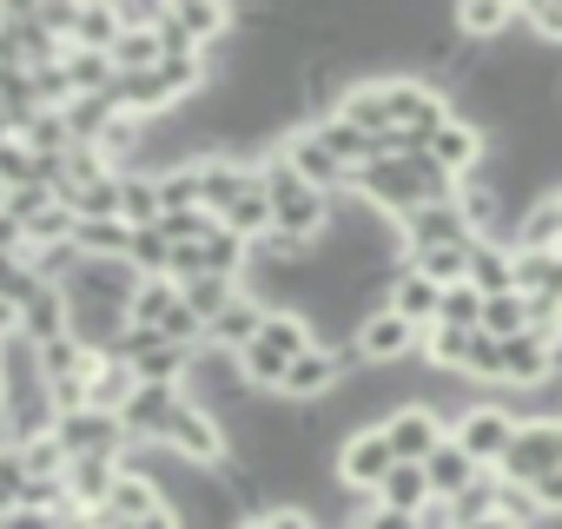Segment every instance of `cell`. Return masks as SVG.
<instances>
[{
	"label": "cell",
	"mask_w": 562,
	"mask_h": 529,
	"mask_svg": "<svg viewBox=\"0 0 562 529\" xmlns=\"http://www.w3.org/2000/svg\"><path fill=\"white\" fill-rule=\"evenodd\" d=\"M424 159H430L437 172H450V179H470V172H483V159H490V133H476L470 120H450V126L430 133Z\"/></svg>",
	"instance_id": "11"
},
{
	"label": "cell",
	"mask_w": 562,
	"mask_h": 529,
	"mask_svg": "<svg viewBox=\"0 0 562 529\" xmlns=\"http://www.w3.org/2000/svg\"><path fill=\"white\" fill-rule=\"evenodd\" d=\"M179 404H186V397H179V384H133V397H126L120 424H126V437H133V443H159Z\"/></svg>",
	"instance_id": "13"
},
{
	"label": "cell",
	"mask_w": 562,
	"mask_h": 529,
	"mask_svg": "<svg viewBox=\"0 0 562 529\" xmlns=\"http://www.w3.org/2000/svg\"><path fill=\"white\" fill-rule=\"evenodd\" d=\"M0 139H8V126H0Z\"/></svg>",
	"instance_id": "52"
},
{
	"label": "cell",
	"mask_w": 562,
	"mask_h": 529,
	"mask_svg": "<svg viewBox=\"0 0 562 529\" xmlns=\"http://www.w3.org/2000/svg\"><path fill=\"white\" fill-rule=\"evenodd\" d=\"M14 457H21V470H27L34 483H60V476H67V450H60V437H54V430L27 437V443H21Z\"/></svg>",
	"instance_id": "37"
},
{
	"label": "cell",
	"mask_w": 562,
	"mask_h": 529,
	"mask_svg": "<svg viewBox=\"0 0 562 529\" xmlns=\"http://www.w3.org/2000/svg\"><path fill=\"white\" fill-rule=\"evenodd\" d=\"M331 470H338V483L351 489V496H378V483L397 470V457H391V443H384V430H351L338 450H331Z\"/></svg>",
	"instance_id": "7"
},
{
	"label": "cell",
	"mask_w": 562,
	"mask_h": 529,
	"mask_svg": "<svg viewBox=\"0 0 562 529\" xmlns=\"http://www.w3.org/2000/svg\"><path fill=\"white\" fill-rule=\"evenodd\" d=\"M305 351H312V325H305L299 312H265L258 338L238 351V371H245V384H251V391H278L285 364H292V358H305Z\"/></svg>",
	"instance_id": "2"
},
{
	"label": "cell",
	"mask_w": 562,
	"mask_h": 529,
	"mask_svg": "<svg viewBox=\"0 0 562 529\" xmlns=\"http://www.w3.org/2000/svg\"><path fill=\"white\" fill-rule=\"evenodd\" d=\"M437 325H450V331H476V325H483V299H476L470 285H450V292L437 299Z\"/></svg>",
	"instance_id": "43"
},
{
	"label": "cell",
	"mask_w": 562,
	"mask_h": 529,
	"mask_svg": "<svg viewBox=\"0 0 562 529\" xmlns=\"http://www.w3.org/2000/svg\"><path fill=\"white\" fill-rule=\"evenodd\" d=\"M463 285H470L476 299L516 292V251H509V245H490V238H470V272H463Z\"/></svg>",
	"instance_id": "16"
},
{
	"label": "cell",
	"mask_w": 562,
	"mask_h": 529,
	"mask_svg": "<svg viewBox=\"0 0 562 529\" xmlns=\"http://www.w3.org/2000/svg\"><path fill=\"white\" fill-rule=\"evenodd\" d=\"M450 27H457L463 47H496V41L516 34V8H503V0H463L450 14Z\"/></svg>",
	"instance_id": "17"
},
{
	"label": "cell",
	"mask_w": 562,
	"mask_h": 529,
	"mask_svg": "<svg viewBox=\"0 0 562 529\" xmlns=\"http://www.w3.org/2000/svg\"><path fill=\"white\" fill-rule=\"evenodd\" d=\"M126 264H133L139 279H166V272H172V245L159 238V225H139V232L126 238Z\"/></svg>",
	"instance_id": "35"
},
{
	"label": "cell",
	"mask_w": 562,
	"mask_h": 529,
	"mask_svg": "<svg viewBox=\"0 0 562 529\" xmlns=\"http://www.w3.org/2000/svg\"><path fill=\"white\" fill-rule=\"evenodd\" d=\"M509 437H516V417H509L503 404H490V397H476V404L450 424V443H457L470 463H483V470H496V463H503Z\"/></svg>",
	"instance_id": "6"
},
{
	"label": "cell",
	"mask_w": 562,
	"mask_h": 529,
	"mask_svg": "<svg viewBox=\"0 0 562 529\" xmlns=\"http://www.w3.org/2000/svg\"><path fill=\"white\" fill-rule=\"evenodd\" d=\"M404 251H430V245H470V225L457 218V205H424L411 218H397Z\"/></svg>",
	"instance_id": "19"
},
{
	"label": "cell",
	"mask_w": 562,
	"mask_h": 529,
	"mask_svg": "<svg viewBox=\"0 0 562 529\" xmlns=\"http://www.w3.org/2000/svg\"><path fill=\"white\" fill-rule=\"evenodd\" d=\"M549 338L522 331V338H503V391H542L549 384ZM490 397V391H483Z\"/></svg>",
	"instance_id": "14"
},
{
	"label": "cell",
	"mask_w": 562,
	"mask_h": 529,
	"mask_svg": "<svg viewBox=\"0 0 562 529\" xmlns=\"http://www.w3.org/2000/svg\"><path fill=\"white\" fill-rule=\"evenodd\" d=\"M417 345H424V331H417L411 318H397V312H371V318L358 325V358H364L371 371L417 364Z\"/></svg>",
	"instance_id": "8"
},
{
	"label": "cell",
	"mask_w": 562,
	"mask_h": 529,
	"mask_svg": "<svg viewBox=\"0 0 562 529\" xmlns=\"http://www.w3.org/2000/svg\"><path fill=\"white\" fill-rule=\"evenodd\" d=\"M470 529H516V522H503V516H483V522H470Z\"/></svg>",
	"instance_id": "50"
},
{
	"label": "cell",
	"mask_w": 562,
	"mask_h": 529,
	"mask_svg": "<svg viewBox=\"0 0 562 529\" xmlns=\"http://www.w3.org/2000/svg\"><path fill=\"white\" fill-rule=\"evenodd\" d=\"M172 305H179V285H172V279H139V292H133V305H126V325H146V331H153Z\"/></svg>",
	"instance_id": "39"
},
{
	"label": "cell",
	"mask_w": 562,
	"mask_h": 529,
	"mask_svg": "<svg viewBox=\"0 0 562 529\" xmlns=\"http://www.w3.org/2000/svg\"><path fill=\"white\" fill-rule=\"evenodd\" d=\"M179 397H186V404H199V410H212V417H225V410H238V404L251 397V384H245V371H238V358H232V351L199 345V351L186 358Z\"/></svg>",
	"instance_id": "3"
},
{
	"label": "cell",
	"mask_w": 562,
	"mask_h": 529,
	"mask_svg": "<svg viewBox=\"0 0 562 529\" xmlns=\"http://www.w3.org/2000/svg\"><path fill=\"white\" fill-rule=\"evenodd\" d=\"M562 463V417H529V424H516V437H509V450H503V463H496V476L503 483H536V476H549Z\"/></svg>",
	"instance_id": "4"
},
{
	"label": "cell",
	"mask_w": 562,
	"mask_h": 529,
	"mask_svg": "<svg viewBox=\"0 0 562 529\" xmlns=\"http://www.w3.org/2000/svg\"><path fill=\"white\" fill-rule=\"evenodd\" d=\"M258 185H265V205H271V232L305 238V245L325 238V225H331V192L305 185L285 159H271V153L258 159Z\"/></svg>",
	"instance_id": "1"
},
{
	"label": "cell",
	"mask_w": 562,
	"mask_h": 529,
	"mask_svg": "<svg viewBox=\"0 0 562 529\" xmlns=\"http://www.w3.org/2000/svg\"><path fill=\"white\" fill-rule=\"evenodd\" d=\"M271 159H285V166H292L305 185H318V192H345V166H338V159L312 139V126H292L285 139L271 146Z\"/></svg>",
	"instance_id": "12"
},
{
	"label": "cell",
	"mask_w": 562,
	"mask_h": 529,
	"mask_svg": "<svg viewBox=\"0 0 562 529\" xmlns=\"http://www.w3.org/2000/svg\"><path fill=\"white\" fill-rule=\"evenodd\" d=\"M378 509H397V516H417L424 503H430V483H424V463H397L384 483H378V496H371Z\"/></svg>",
	"instance_id": "26"
},
{
	"label": "cell",
	"mask_w": 562,
	"mask_h": 529,
	"mask_svg": "<svg viewBox=\"0 0 562 529\" xmlns=\"http://www.w3.org/2000/svg\"><path fill=\"white\" fill-rule=\"evenodd\" d=\"M21 496H27V470H21L14 450H0V516L21 509Z\"/></svg>",
	"instance_id": "45"
},
{
	"label": "cell",
	"mask_w": 562,
	"mask_h": 529,
	"mask_svg": "<svg viewBox=\"0 0 562 529\" xmlns=\"http://www.w3.org/2000/svg\"><path fill=\"white\" fill-rule=\"evenodd\" d=\"M218 225H225L232 238H245V245H258V238L271 232V205H265V192H245L238 205H225V212H218Z\"/></svg>",
	"instance_id": "38"
},
{
	"label": "cell",
	"mask_w": 562,
	"mask_h": 529,
	"mask_svg": "<svg viewBox=\"0 0 562 529\" xmlns=\"http://www.w3.org/2000/svg\"><path fill=\"white\" fill-rule=\"evenodd\" d=\"M212 232H218L212 212H159V238L166 245H205Z\"/></svg>",
	"instance_id": "42"
},
{
	"label": "cell",
	"mask_w": 562,
	"mask_h": 529,
	"mask_svg": "<svg viewBox=\"0 0 562 529\" xmlns=\"http://www.w3.org/2000/svg\"><path fill=\"white\" fill-rule=\"evenodd\" d=\"M113 476H120V463H113V457H67L60 489H67V503H74V509H100Z\"/></svg>",
	"instance_id": "22"
},
{
	"label": "cell",
	"mask_w": 562,
	"mask_h": 529,
	"mask_svg": "<svg viewBox=\"0 0 562 529\" xmlns=\"http://www.w3.org/2000/svg\"><path fill=\"white\" fill-rule=\"evenodd\" d=\"M126 397H133V371H126V364H113V358H100V364H93V378H87V410L120 417V410H126Z\"/></svg>",
	"instance_id": "31"
},
{
	"label": "cell",
	"mask_w": 562,
	"mask_h": 529,
	"mask_svg": "<svg viewBox=\"0 0 562 529\" xmlns=\"http://www.w3.org/2000/svg\"><path fill=\"white\" fill-rule=\"evenodd\" d=\"M54 437H60L67 457H113V463H120V457L133 450L126 424L106 417V410H67V417H54Z\"/></svg>",
	"instance_id": "9"
},
{
	"label": "cell",
	"mask_w": 562,
	"mask_h": 529,
	"mask_svg": "<svg viewBox=\"0 0 562 529\" xmlns=\"http://www.w3.org/2000/svg\"><path fill=\"white\" fill-rule=\"evenodd\" d=\"M437 285L424 279V272H411V264H397V272H391V285H384V312H397V318H411L417 331H430L437 325Z\"/></svg>",
	"instance_id": "15"
},
{
	"label": "cell",
	"mask_w": 562,
	"mask_h": 529,
	"mask_svg": "<svg viewBox=\"0 0 562 529\" xmlns=\"http://www.w3.org/2000/svg\"><path fill=\"white\" fill-rule=\"evenodd\" d=\"M159 450H172L192 470H218L225 463V424L212 410H199V404H179L172 424H166V437H159Z\"/></svg>",
	"instance_id": "5"
},
{
	"label": "cell",
	"mask_w": 562,
	"mask_h": 529,
	"mask_svg": "<svg viewBox=\"0 0 562 529\" xmlns=\"http://www.w3.org/2000/svg\"><path fill=\"white\" fill-rule=\"evenodd\" d=\"M358 529H417V516H397V509L364 503V509H358Z\"/></svg>",
	"instance_id": "49"
},
{
	"label": "cell",
	"mask_w": 562,
	"mask_h": 529,
	"mask_svg": "<svg viewBox=\"0 0 562 529\" xmlns=\"http://www.w3.org/2000/svg\"><path fill=\"white\" fill-rule=\"evenodd\" d=\"M120 8L113 0H80V14H74V34H67V47H80V54H113V41H120Z\"/></svg>",
	"instance_id": "23"
},
{
	"label": "cell",
	"mask_w": 562,
	"mask_h": 529,
	"mask_svg": "<svg viewBox=\"0 0 562 529\" xmlns=\"http://www.w3.org/2000/svg\"><path fill=\"white\" fill-rule=\"evenodd\" d=\"M529 496H536L542 522H562V463H555L549 476H536V483H529Z\"/></svg>",
	"instance_id": "47"
},
{
	"label": "cell",
	"mask_w": 562,
	"mask_h": 529,
	"mask_svg": "<svg viewBox=\"0 0 562 529\" xmlns=\"http://www.w3.org/2000/svg\"><path fill=\"white\" fill-rule=\"evenodd\" d=\"M238 529H312L299 509H285V503H265V509H251V516H238Z\"/></svg>",
	"instance_id": "46"
},
{
	"label": "cell",
	"mask_w": 562,
	"mask_h": 529,
	"mask_svg": "<svg viewBox=\"0 0 562 529\" xmlns=\"http://www.w3.org/2000/svg\"><path fill=\"white\" fill-rule=\"evenodd\" d=\"M0 529H67V522H60V509H8Z\"/></svg>",
	"instance_id": "48"
},
{
	"label": "cell",
	"mask_w": 562,
	"mask_h": 529,
	"mask_svg": "<svg viewBox=\"0 0 562 529\" xmlns=\"http://www.w3.org/2000/svg\"><path fill=\"white\" fill-rule=\"evenodd\" d=\"M516 34H529V47L562 54V0H529V8H516Z\"/></svg>",
	"instance_id": "34"
},
{
	"label": "cell",
	"mask_w": 562,
	"mask_h": 529,
	"mask_svg": "<svg viewBox=\"0 0 562 529\" xmlns=\"http://www.w3.org/2000/svg\"><path fill=\"white\" fill-rule=\"evenodd\" d=\"M120 225H159V179L153 172H120Z\"/></svg>",
	"instance_id": "29"
},
{
	"label": "cell",
	"mask_w": 562,
	"mask_h": 529,
	"mask_svg": "<svg viewBox=\"0 0 562 529\" xmlns=\"http://www.w3.org/2000/svg\"><path fill=\"white\" fill-rule=\"evenodd\" d=\"M146 14H153V8H120L126 27H120V41H113V54H106L113 74H153V67H159V34L146 27Z\"/></svg>",
	"instance_id": "18"
},
{
	"label": "cell",
	"mask_w": 562,
	"mask_h": 529,
	"mask_svg": "<svg viewBox=\"0 0 562 529\" xmlns=\"http://www.w3.org/2000/svg\"><path fill=\"white\" fill-rule=\"evenodd\" d=\"M496 516L516 522V529H542V509H536V496L522 483H496Z\"/></svg>",
	"instance_id": "44"
},
{
	"label": "cell",
	"mask_w": 562,
	"mask_h": 529,
	"mask_svg": "<svg viewBox=\"0 0 562 529\" xmlns=\"http://www.w3.org/2000/svg\"><path fill=\"white\" fill-rule=\"evenodd\" d=\"M258 325H265V305L238 292V299H232V305H225V312H218V318L205 325V345H212V351H232V358H238V351H245V345L258 338Z\"/></svg>",
	"instance_id": "20"
},
{
	"label": "cell",
	"mask_w": 562,
	"mask_h": 529,
	"mask_svg": "<svg viewBox=\"0 0 562 529\" xmlns=\"http://www.w3.org/2000/svg\"><path fill=\"white\" fill-rule=\"evenodd\" d=\"M555 345H562V312H555Z\"/></svg>",
	"instance_id": "51"
},
{
	"label": "cell",
	"mask_w": 562,
	"mask_h": 529,
	"mask_svg": "<svg viewBox=\"0 0 562 529\" xmlns=\"http://www.w3.org/2000/svg\"><path fill=\"white\" fill-rule=\"evenodd\" d=\"M21 185H41V159L21 139H0V192H21Z\"/></svg>",
	"instance_id": "41"
},
{
	"label": "cell",
	"mask_w": 562,
	"mask_h": 529,
	"mask_svg": "<svg viewBox=\"0 0 562 529\" xmlns=\"http://www.w3.org/2000/svg\"><path fill=\"white\" fill-rule=\"evenodd\" d=\"M378 430H384V443H391V457H397V463H424V457H430V450L450 437V424H443L437 410H424V404H404V410H391Z\"/></svg>",
	"instance_id": "10"
},
{
	"label": "cell",
	"mask_w": 562,
	"mask_h": 529,
	"mask_svg": "<svg viewBox=\"0 0 562 529\" xmlns=\"http://www.w3.org/2000/svg\"><path fill=\"white\" fill-rule=\"evenodd\" d=\"M404 264H411V272H424L437 292H450V285H463V272H470V245H430V251H404Z\"/></svg>",
	"instance_id": "27"
},
{
	"label": "cell",
	"mask_w": 562,
	"mask_h": 529,
	"mask_svg": "<svg viewBox=\"0 0 562 529\" xmlns=\"http://www.w3.org/2000/svg\"><path fill=\"white\" fill-rule=\"evenodd\" d=\"M232 299H238V279H186V285H179V305H186L199 325H212Z\"/></svg>",
	"instance_id": "33"
},
{
	"label": "cell",
	"mask_w": 562,
	"mask_h": 529,
	"mask_svg": "<svg viewBox=\"0 0 562 529\" xmlns=\"http://www.w3.org/2000/svg\"><path fill=\"white\" fill-rule=\"evenodd\" d=\"M21 338L41 351V345H54V338H67V292H54V285H41L27 305H21Z\"/></svg>",
	"instance_id": "24"
},
{
	"label": "cell",
	"mask_w": 562,
	"mask_h": 529,
	"mask_svg": "<svg viewBox=\"0 0 562 529\" xmlns=\"http://www.w3.org/2000/svg\"><path fill=\"white\" fill-rule=\"evenodd\" d=\"M153 509H166V496L146 483V476H133V470H120L113 483H106V503H100V516H113L120 529H133L139 516H153Z\"/></svg>",
	"instance_id": "21"
},
{
	"label": "cell",
	"mask_w": 562,
	"mask_h": 529,
	"mask_svg": "<svg viewBox=\"0 0 562 529\" xmlns=\"http://www.w3.org/2000/svg\"><path fill=\"white\" fill-rule=\"evenodd\" d=\"M529 325H536V312H529V299H522V292H503V299H483V325H476L483 338H496V345H503V338H522Z\"/></svg>",
	"instance_id": "30"
},
{
	"label": "cell",
	"mask_w": 562,
	"mask_h": 529,
	"mask_svg": "<svg viewBox=\"0 0 562 529\" xmlns=\"http://www.w3.org/2000/svg\"><path fill=\"white\" fill-rule=\"evenodd\" d=\"M67 87H74V100H93V93H113V60L106 54H80V47H67Z\"/></svg>",
	"instance_id": "32"
},
{
	"label": "cell",
	"mask_w": 562,
	"mask_h": 529,
	"mask_svg": "<svg viewBox=\"0 0 562 529\" xmlns=\"http://www.w3.org/2000/svg\"><path fill=\"white\" fill-rule=\"evenodd\" d=\"M476 470H483V463H470V457H463L450 437H443V443L424 457V483H430V496H443V503H450L457 489H470V483H476Z\"/></svg>",
	"instance_id": "25"
},
{
	"label": "cell",
	"mask_w": 562,
	"mask_h": 529,
	"mask_svg": "<svg viewBox=\"0 0 562 529\" xmlns=\"http://www.w3.org/2000/svg\"><path fill=\"white\" fill-rule=\"evenodd\" d=\"M496 483H503L496 470H476V483L450 496V516H457V529H470V522H483V516H496Z\"/></svg>",
	"instance_id": "40"
},
{
	"label": "cell",
	"mask_w": 562,
	"mask_h": 529,
	"mask_svg": "<svg viewBox=\"0 0 562 529\" xmlns=\"http://www.w3.org/2000/svg\"><path fill=\"white\" fill-rule=\"evenodd\" d=\"M126 225L120 218H80L74 225V245H80V258H126Z\"/></svg>",
	"instance_id": "36"
},
{
	"label": "cell",
	"mask_w": 562,
	"mask_h": 529,
	"mask_svg": "<svg viewBox=\"0 0 562 529\" xmlns=\"http://www.w3.org/2000/svg\"><path fill=\"white\" fill-rule=\"evenodd\" d=\"M113 113H120V106H113V93H93V100H67V106H60V120H67V139H74V146H100V133L113 126Z\"/></svg>",
	"instance_id": "28"
}]
</instances>
